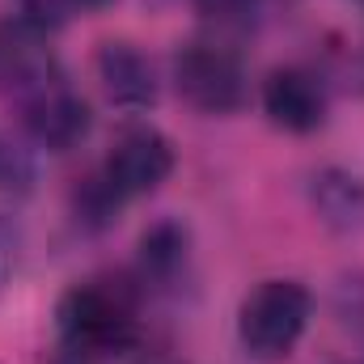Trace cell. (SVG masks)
<instances>
[{"label": "cell", "mask_w": 364, "mask_h": 364, "mask_svg": "<svg viewBox=\"0 0 364 364\" xmlns=\"http://www.w3.org/2000/svg\"><path fill=\"white\" fill-rule=\"evenodd\" d=\"M97 77L114 106L144 110L157 102V73H153L149 55L136 51L132 43H106L97 51Z\"/></svg>", "instance_id": "cell-8"}, {"label": "cell", "mask_w": 364, "mask_h": 364, "mask_svg": "<svg viewBox=\"0 0 364 364\" xmlns=\"http://www.w3.org/2000/svg\"><path fill=\"white\" fill-rule=\"evenodd\" d=\"M51 364H97L93 356H85V352H73V348H60L55 356H51Z\"/></svg>", "instance_id": "cell-13"}, {"label": "cell", "mask_w": 364, "mask_h": 364, "mask_svg": "<svg viewBox=\"0 0 364 364\" xmlns=\"http://www.w3.org/2000/svg\"><path fill=\"white\" fill-rule=\"evenodd\" d=\"M60 343L73 352H85L93 360L123 356L140 348V309L132 288L110 279H85L73 284L55 305Z\"/></svg>", "instance_id": "cell-2"}, {"label": "cell", "mask_w": 364, "mask_h": 364, "mask_svg": "<svg viewBox=\"0 0 364 364\" xmlns=\"http://www.w3.org/2000/svg\"><path fill=\"white\" fill-rule=\"evenodd\" d=\"M326 85L309 73V68H275L263 81V110L272 114L275 127L284 132H318L326 123Z\"/></svg>", "instance_id": "cell-7"}, {"label": "cell", "mask_w": 364, "mask_h": 364, "mask_svg": "<svg viewBox=\"0 0 364 364\" xmlns=\"http://www.w3.org/2000/svg\"><path fill=\"white\" fill-rule=\"evenodd\" d=\"M182 263H186V233H182L178 225H157V229H149L144 233V242H140V272H144V284L149 279H157V284H166V279H174L182 272Z\"/></svg>", "instance_id": "cell-9"}, {"label": "cell", "mask_w": 364, "mask_h": 364, "mask_svg": "<svg viewBox=\"0 0 364 364\" xmlns=\"http://www.w3.org/2000/svg\"><path fill=\"white\" fill-rule=\"evenodd\" d=\"M68 4H73V13H77V9L93 13V9H106V4H114V0H68Z\"/></svg>", "instance_id": "cell-14"}, {"label": "cell", "mask_w": 364, "mask_h": 364, "mask_svg": "<svg viewBox=\"0 0 364 364\" xmlns=\"http://www.w3.org/2000/svg\"><path fill=\"white\" fill-rule=\"evenodd\" d=\"M17 182H26V161L9 140H0V191H13Z\"/></svg>", "instance_id": "cell-12"}, {"label": "cell", "mask_w": 364, "mask_h": 364, "mask_svg": "<svg viewBox=\"0 0 364 364\" xmlns=\"http://www.w3.org/2000/svg\"><path fill=\"white\" fill-rule=\"evenodd\" d=\"M17 17L21 21H30V26H38V30H55V26H64V17L73 13V4L68 0H17Z\"/></svg>", "instance_id": "cell-10"}, {"label": "cell", "mask_w": 364, "mask_h": 364, "mask_svg": "<svg viewBox=\"0 0 364 364\" xmlns=\"http://www.w3.org/2000/svg\"><path fill=\"white\" fill-rule=\"evenodd\" d=\"M17 106H21L26 132L38 144H47V149H73L90 132V106H85L81 93L64 81V73L43 81L38 90H30Z\"/></svg>", "instance_id": "cell-5"}, {"label": "cell", "mask_w": 364, "mask_h": 364, "mask_svg": "<svg viewBox=\"0 0 364 364\" xmlns=\"http://www.w3.org/2000/svg\"><path fill=\"white\" fill-rule=\"evenodd\" d=\"M309 314H314V301L305 284L263 279L237 309V339L255 360H284L301 343Z\"/></svg>", "instance_id": "cell-3"}, {"label": "cell", "mask_w": 364, "mask_h": 364, "mask_svg": "<svg viewBox=\"0 0 364 364\" xmlns=\"http://www.w3.org/2000/svg\"><path fill=\"white\" fill-rule=\"evenodd\" d=\"M356 4H360V9H364V0H356Z\"/></svg>", "instance_id": "cell-15"}, {"label": "cell", "mask_w": 364, "mask_h": 364, "mask_svg": "<svg viewBox=\"0 0 364 364\" xmlns=\"http://www.w3.org/2000/svg\"><path fill=\"white\" fill-rule=\"evenodd\" d=\"M174 170V144L149 127V123H132L114 136L110 153L102 157V166L93 170V178L81 191V208L93 225H106L123 203L153 195Z\"/></svg>", "instance_id": "cell-1"}, {"label": "cell", "mask_w": 364, "mask_h": 364, "mask_svg": "<svg viewBox=\"0 0 364 364\" xmlns=\"http://www.w3.org/2000/svg\"><path fill=\"white\" fill-rule=\"evenodd\" d=\"M174 85L203 114H229L246 102V64L225 43H186L174 60Z\"/></svg>", "instance_id": "cell-4"}, {"label": "cell", "mask_w": 364, "mask_h": 364, "mask_svg": "<svg viewBox=\"0 0 364 364\" xmlns=\"http://www.w3.org/2000/svg\"><path fill=\"white\" fill-rule=\"evenodd\" d=\"M51 77H60V68L47 47V30L30 26L21 17L4 21L0 26V90L13 102H21L30 90H38Z\"/></svg>", "instance_id": "cell-6"}, {"label": "cell", "mask_w": 364, "mask_h": 364, "mask_svg": "<svg viewBox=\"0 0 364 364\" xmlns=\"http://www.w3.org/2000/svg\"><path fill=\"white\" fill-rule=\"evenodd\" d=\"M255 4H259V0H195V9H199L203 17H212V21H237V17H246Z\"/></svg>", "instance_id": "cell-11"}]
</instances>
